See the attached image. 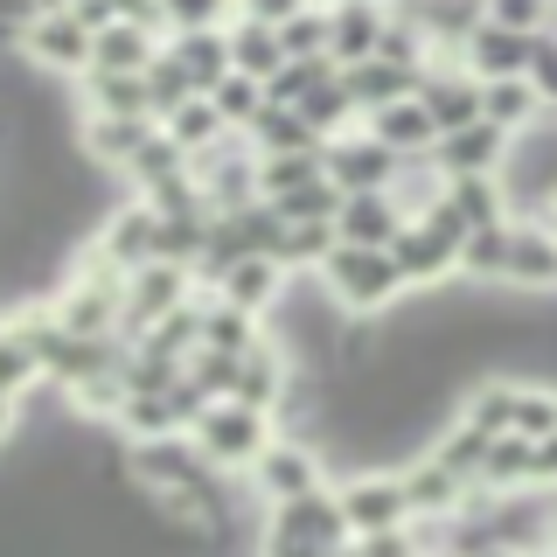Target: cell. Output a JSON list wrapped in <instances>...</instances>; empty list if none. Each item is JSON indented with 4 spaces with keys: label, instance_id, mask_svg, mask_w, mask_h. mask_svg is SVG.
<instances>
[{
    "label": "cell",
    "instance_id": "1",
    "mask_svg": "<svg viewBox=\"0 0 557 557\" xmlns=\"http://www.w3.org/2000/svg\"><path fill=\"white\" fill-rule=\"evenodd\" d=\"M348 544L356 536H348L342 495H327V487L272 502V516H265V557H342Z\"/></svg>",
    "mask_w": 557,
    "mask_h": 557
},
{
    "label": "cell",
    "instance_id": "2",
    "mask_svg": "<svg viewBox=\"0 0 557 557\" xmlns=\"http://www.w3.org/2000/svg\"><path fill=\"white\" fill-rule=\"evenodd\" d=\"M313 278H321V293H327L342 313H356V321H370V313L397 307V300L411 293L391 251H356V244H335V251H327V265L313 272Z\"/></svg>",
    "mask_w": 557,
    "mask_h": 557
},
{
    "label": "cell",
    "instance_id": "3",
    "mask_svg": "<svg viewBox=\"0 0 557 557\" xmlns=\"http://www.w3.org/2000/svg\"><path fill=\"white\" fill-rule=\"evenodd\" d=\"M196 453L209 467H258V453L272 446V418L265 411H251V405H237V397H216L202 418H196Z\"/></svg>",
    "mask_w": 557,
    "mask_h": 557
},
{
    "label": "cell",
    "instance_id": "4",
    "mask_svg": "<svg viewBox=\"0 0 557 557\" xmlns=\"http://www.w3.org/2000/svg\"><path fill=\"white\" fill-rule=\"evenodd\" d=\"M321 168H327V182H335L342 196H383L405 161H397L383 139H370V126H356V133H342V139L321 147Z\"/></svg>",
    "mask_w": 557,
    "mask_h": 557
},
{
    "label": "cell",
    "instance_id": "5",
    "mask_svg": "<svg viewBox=\"0 0 557 557\" xmlns=\"http://www.w3.org/2000/svg\"><path fill=\"white\" fill-rule=\"evenodd\" d=\"M342 516H348V536H391V530H411V502H405V481L397 474H356L342 481Z\"/></svg>",
    "mask_w": 557,
    "mask_h": 557
},
{
    "label": "cell",
    "instance_id": "6",
    "mask_svg": "<svg viewBox=\"0 0 557 557\" xmlns=\"http://www.w3.org/2000/svg\"><path fill=\"white\" fill-rule=\"evenodd\" d=\"M22 57L35 70H91V28L77 14H28L22 22Z\"/></svg>",
    "mask_w": 557,
    "mask_h": 557
},
{
    "label": "cell",
    "instance_id": "7",
    "mask_svg": "<svg viewBox=\"0 0 557 557\" xmlns=\"http://www.w3.org/2000/svg\"><path fill=\"white\" fill-rule=\"evenodd\" d=\"M502 286L536 293V300H557V231H544L536 216H516L509 231V278Z\"/></svg>",
    "mask_w": 557,
    "mask_h": 557
},
{
    "label": "cell",
    "instance_id": "8",
    "mask_svg": "<svg viewBox=\"0 0 557 557\" xmlns=\"http://www.w3.org/2000/svg\"><path fill=\"white\" fill-rule=\"evenodd\" d=\"M530 57H536V35H509V28L481 22L460 49V70L474 84H502V77H530Z\"/></svg>",
    "mask_w": 557,
    "mask_h": 557
},
{
    "label": "cell",
    "instance_id": "9",
    "mask_svg": "<svg viewBox=\"0 0 557 557\" xmlns=\"http://www.w3.org/2000/svg\"><path fill=\"white\" fill-rule=\"evenodd\" d=\"M397 481H405L411 522H453V516H467V495H474V487H467L460 474H446L432 453H418V460H411Z\"/></svg>",
    "mask_w": 557,
    "mask_h": 557
},
{
    "label": "cell",
    "instance_id": "10",
    "mask_svg": "<svg viewBox=\"0 0 557 557\" xmlns=\"http://www.w3.org/2000/svg\"><path fill=\"white\" fill-rule=\"evenodd\" d=\"M251 481H258V495H265V502L313 495V487H321V453H313V446H300V440H272L265 453H258Z\"/></svg>",
    "mask_w": 557,
    "mask_h": 557
},
{
    "label": "cell",
    "instance_id": "11",
    "mask_svg": "<svg viewBox=\"0 0 557 557\" xmlns=\"http://www.w3.org/2000/svg\"><path fill=\"white\" fill-rule=\"evenodd\" d=\"M509 147H516V139L495 133V126L481 119V126L446 133L440 147H432V168H440L446 182H460V174H502V168H509Z\"/></svg>",
    "mask_w": 557,
    "mask_h": 557
},
{
    "label": "cell",
    "instance_id": "12",
    "mask_svg": "<svg viewBox=\"0 0 557 557\" xmlns=\"http://www.w3.org/2000/svg\"><path fill=\"white\" fill-rule=\"evenodd\" d=\"M286 286H293V272L278 265V258H237V265L216 278V300L237 307V313H272L286 300Z\"/></svg>",
    "mask_w": 557,
    "mask_h": 557
},
{
    "label": "cell",
    "instance_id": "13",
    "mask_svg": "<svg viewBox=\"0 0 557 557\" xmlns=\"http://www.w3.org/2000/svg\"><path fill=\"white\" fill-rule=\"evenodd\" d=\"M397 231H405V209L391 196H342L335 209V244H356V251H391Z\"/></svg>",
    "mask_w": 557,
    "mask_h": 557
},
{
    "label": "cell",
    "instance_id": "14",
    "mask_svg": "<svg viewBox=\"0 0 557 557\" xmlns=\"http://www.w3.org/2000/svg\"><path fill=\"white\" fill-rule=\"evenodd\" d=\"M153 57H161V35L147 22H112L91 35V70H104V77H147Z\"/></svg>",
    "mask_w": 557,
    "mask_h": 557
},
{
    "label": "cell",
    "instance_id": "15",
    "mask_svg": "<svg viewBox=\"0 0 557 557\" xmlns=\"http://www.w3.org/2000/svg\"><path fill=\"white\" fill-rule=\"evenodd\" d=\"M362 126H370V139H383V147H391L397 161H418V153H432V147H440V126H432V112H425L418 98H405V104H383V112H370Z\"/></svg>",
    "mask_w": 557,
    "mask_h": 557
},
{
    "label": "cell",
    "instance_id": "16",
    "mask_svg": "<svg viewBox=\"0 0 557 557\" xmlns=\"http://www.w3.org/2000/svg\"><path fill=\"white\" fill-rule=\"evenodd\" d=\"M481 119L495 133H509V139H522V133H536L544 126V98H536V84L530 77H502V84H481Z\"/></svg>",
    "mask_w": 557,
    "mask_h": 557
},
{
    "label": "cell",
    "instance_id": "17",
    "mask_svg": "<svg viewBox=\"0 0 557 557\" xmlns=\"http://www.w3.org/2000/svg\"><path fill=\"white\" fill-rule=\"evenodd\" d=\"M168 57L188 70V84H196V98H209L223 77H231V28H202V35H168Z\"/></svg>",
    "mask_w": 557,
    "mask_h": 557
},
{
    "label": "cell",
    "instance_id": "18",
    "mask_svg": "<svg viewBox=\"0 0 557 557\" xmlns=\"http://www.w3.org/2000/svg\"><path fill=\"white\" fill-rule=\"evenodd\" d=\"M231 397L272 418L278 405H286V348H278V342H258L251 356L237 362V391H231Z\"/></svg>",
    "mask_w": 557,
    "mask_h": 557
},
{
    "label": "cell",
    "instance_id": "19",
    "mask_svg": "<svg viewBox=\"0 0 557 557\" xmlns=\"http://www.w3.org/2000/svg\"><path fill=\"white\" fill-rule=\"evenodd\" d=\"M153 133H161L153 119H104V112H91L84 119V153H91V168H133V153L147 147Z\"/></svg>",
    "mask_w": 557,
    "mask_h": 557
},
{
    "label": "cell",
    "instance_id": "20",
    "mask_svg": "<svg viewBox=\"0 0 557 557\" xmlns=\"http://www.w3.org/2000/svg\"><path fill=\"white\" fill-rule=\"evenodd\" d=\"M342 84H348V98H356V112L370 119V112H383V104H405V98H418V77L411 70H397V63H348L342 70Z\"/></svg>",
    "mask_w": 557,
    "mask_h": 557
},
{
    "label": "cell",
    "instance_id": "21",
    "mask_svg": "<svg viewBox=\"0 0 557 557\" xmlns=\"http://www.w3.org/2000/svg\"><path fill=\"white\" fill-rule=\"evenodd\" d=\"M425 453L446 467V474H460L467 487H481V467H487V453H495V440H487L481 425H467V418H453L446 432H432Z\"/></svg>",
    "mask_w": 557,
    "mask_h": 557
},
{
    "label": "cell",
    "instance_id": "22",
    "mask_svg": "<svg viewBox=\"0 0 557 557\" xmlns=\"http://www.w3.org/2000/svg\"><path fill=\"white\" fill-rule=\"evenodd\" d=\"M231 63L244 70V77H258V84H272L278 70H286L293 57H286V42H278V28H265V22H231Z\"/></svg>",
    "mask_w": 557,
    "mask_h": 557
},
{
    "label": "cell",
    "instance_id": "23",
    "mask_svg": "<svg viewBox=\"0 0 557 557\" xmlns=\"http://www.w3.org/2000/svg\"><path fill=\"white\" fill-rule=\"evenodd\" d=\"M251 153L258 161H272V153H321V139H313V126L293 104H265L258 126H251Z\"/></svg>",
    "mask_w": 557,
    "mask_h": 557
},
{
    "label": "cell",
    "instance_id": "24",
    "mask_svg": "<svg viewBox=\"0 0 557 557\" xmlns=\"http://www.w3.org/2000/svg\"><path fill=\"white\" fill-rule=\"evenodd\" d=\"M84 104L104 119H153L147 104V77H104V70H84ZM161 126V119H153Z\"/></svg>",
    "mask_w": 557,
    "mask_h": 557
},
{
    "label": "cell",
    "instance_id": "25",
    "mask_svg": "<svg viewBox=\"0 0 557 557\" xmlns=\"http://www.w3.org/2000/svg\"><path fill=\"white\" fill-rule=\"evenodd\" d=\"M509 231L516 223H487V231L467 237V251H460L467 286H502V278H509Z\"/></svg>",
    "mask_w": 557,
    "mask_h": 557
},
{
    "label": "cell",
    "instance_id": "26",
    "mask_svg": "<svg viewBox=\"0 0 557 557\" xmlns=\"http://www.w3.org/2000/svg\"><path fill=\"white\" fill-rule=\"evenodd\" d=\"M258 342H265L258 313H237V307H223V300L202 307V348H216V356H251Z\"/></svg>",
    "mask_w": 557,
    "mask_h": 557
},
{
    "label": "cell",
    "instance_id": "27",
    "mask_svg": "<svg viewBox=\"0 0 557 557\" xmlns=\"http://www.w3.org/2000/svg\"><path fill=\"white\" fill-rule=\"evenodd\" d=\"M327 182L321 153H272V161H258V202H278V196H300V188Z\"/></svg>",
    "mask_w": 557,
    "mask_h": 557
},
{
    "label": "cell",
    "instance_id": "28",
    "mask_svg": "<svg viewBox=\"0 0 557 557\" xmlns=\"http://www.w3.org/2000/svg\"><path fill=\"white\" fill-rule=\"evenodd\" d=\"M209 104H216V119H223L231 133H251V126H258V112H265V84L244 77V70H231V77L209 91Z\"/></svg>",
    "mask_w": 557,
    "mask_h": 557
},
{
    "label": "cell",
    "instance_id": "29",
    "mask_svg": "<svg viewBox=\"0 0 557 557\" xmlns=\"http://www.w3.org/2000/svg\"><path fill=\"white\" fill-rule=\"evenodd\" d=\"M335 251V223H286L278 231V265L286 272H321Z\"/></svg>",
    "mask_w": 557,
    "mask_h": 557
},
{
    "label": "cell",
    "instance_id": "30",
    "mask_svg": "<svg viewBox=\"0 0 557 557\" xmlns=\"http://www.w3.org/2000/svg\"><path fill=\"white\" fill-rule=\"evenodd\" d=\"M126 174H133V188H139V196H147V188H161V182H182V174H188V153L174 147L168 133H153L147 147L133 153V168H126Z\"/></svg>",
    "mask_w": 557,
    "mask_h": 557
},
{
    "label": "cell",
    "instance_id": "31",
    "mask_svg": "<svg viewBox=\"0 0 557 557\" xmlns=\"http://www.w3.org/2000/svg\"><path fill=\"white\" fill-rule=\"evenodd\" d=\"M557 432V383L522 376L516 383V440H550Z\"/></svg>",
    "mask_w": 557,
    "mask_h": 557
},
{
    "label": "cell",
    "instance_id": "32",
    "mask_svg": "<svg viewBox=\"0 0 557 557\" xmlns=\"http://www.w3.org/2000/svg\"><path fill=\"white\" fill-rule=\"evenodd\" d=\"M188 98H196V84H188V70H182V63H174L168 49H161V57L147 63V104H153V119H174V112H182Z\"/></svg>",
    "mask_w": 557,
    "mask_h": 557
},
{
    "label": "cell",
    "instance_id": "33",
    "mask_svg": "<svg viewBox=\"0 0 557 557\" xmlns=\"http://www.w3.org/2000/svg\"><path fill=\"white\" fill-rule=\"evenodd\" d=\"M168 35H202V28H231L237 22V0H161Z\"/></svg>",
    "mask_w": 557,
    "mask_h": 557
},
{
    "label": "cell",
    "instance_id": "34",
    "mask_svg": "<svg viewBox=\"0 0 557 557\" xmlns=\"http://www.w3.org/2000/svg\"><path fill=\"white\" fill-rule=\"evenodd\" d=\"M278 42H286V57H327V42H335V22H327V0L307 14H293L286 28H278Z\"/></svg>",
    "mask_w": 557,
    "mask_h": 557
},
{
    "label": "cell",
    "instance_id": "35",
    "mask_svg": "<svg viewBox=\"0 0 557 557\" xmlns=\"http://www.w3.org/2000/svg\"><path fill=\"white\" fill-rule=\"evenodd\" d=\"M550 8L557 0H481V14L509 35H550Z\"/></svg>",
    "mask_w": 557,
    "mask_h": 557
},
{
    "label": "cell",
    "instance_id": "36",
    "mask_svg": "<svg viewBox=\"0 0 557 557\" xmlns=\"http://www.w3.org/2000/svg\"><path fill=\"white\" fill-rule=\"evenodd\" d=\"M530 84L544 98V112L557 119V35H536V57H530Z\"/></svg>",
    "mask_w": 557,
    "mask_h": 557
},
{
    "label": "cell",
    "instance_id": "37",
    "mask_svg": "<svg viewBox=\"0 0 557 557\" xmlns=\"http://www.w3.org/2000/svg\"><path fill=\"white\" fill-rule=\"evenodd\" d=\"M307 8H321V0H237L244 22H265V28H286L293 14H307Z\"/></svg>",
    "mask_w": 557,
    "mask_h": 557
},
{
    "label": "cell",
    "instance_id": "38",
    "mask_svg": "<svg viewBox=\"0 0 557 557\" xmlns=\"http://www.w3.org/2000/svg\"><path fill=\"white\" fill-rule=\"evenodd\" d=\"M530 487L557 495V432H550V440H530Z\"/></svg>",
    "mask_w": 557,
    "mask_h": 557
},
{
    "label": "cell",
    "instance_id": "39",
    "mask_svg": "<svg viewBox=\"0 0 557 557\" xmlns=\"http://www.w3.org/2000/svg\"><path fill=\"white\" fill-rule=\"evenodd\" d=\"M14 418H22V405H14V397H8V391H0V446H8V440H14Z\"/></svg>",
    "mask_w": 557,
    "mask_h": 557
},
{
    "label": "cell",
    "instance_id": "40",
    "mask_svg": "<svg viewBox=\"0 0 557 557\" xmlns=\"http://www.w3.org/2000/svg\"><path fill=\"white\" fill-rule=\"evenodd\" d=\"M536 223H544V231H557V196H550L544 209H536Z\"/></svg>",
    "mask_w": 557,
    "mask_h": 557
},
{
    "label": "cell",
    "instance_id": "41",
    "mask_svg": "<svg viewBox=\"0 0 557 557\" xmlns=\"http://www.w3.org/2000/svg\"><path fill=\"white\" fill-rule=\"evenodd\" d=\"M530 557H557V550H530Z\"/></svg>",
    "mask_w": 557,
    "mask_h": 557
}]
</instances>
